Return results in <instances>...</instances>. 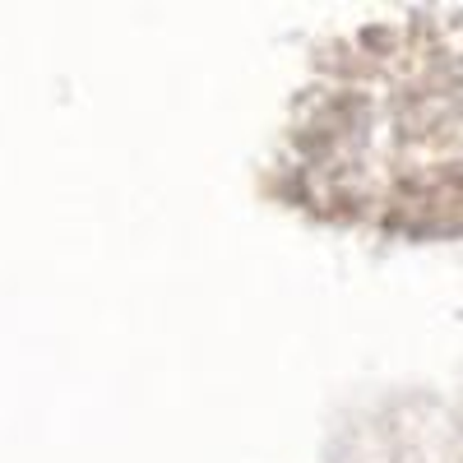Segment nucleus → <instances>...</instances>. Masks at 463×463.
I'll return each mask as SVG.
<instances>
[{"mask_svg":"<svg viewBox=\"0 0 463 463\" xmlns=\"http://www.w3.org/2000/svg\"><path fill=\"white\" fill-rule=\"evenodd\" d=\"M301 209L399 237L463 232V5L380 14L316 52L279 139Z\"/></svg>","mask_w":463,"mask_h":463,"instance_id":"f257e3e1","label":"nucleus"}]
</instances>
